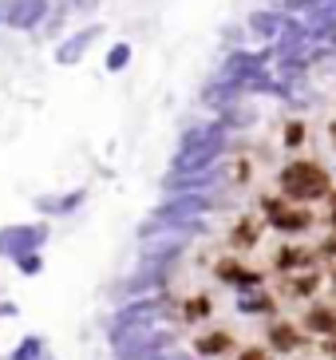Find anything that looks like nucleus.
I'll return each mask as SVG.
<instances>
[{"instance_id":"1","label":"nucleus","mask_w":336,"mask_h":360,"mask_svg":"<svg viewBox=\"0 0 336 360\" xmlns=\"http://www.w3.org/2000/svg\"><path fill=\"white\" fill-rule=\"evenodd\" d=\"M277 191L289 194V198H297V202H325L336 186H332V174H328L321 162L297 159L285 170H277Z\"/></svg>"},{"instance_id":"2","label":"nucleus","mask_w":336,"mask_h":360,"mask_svg":"<svg viewBox=\"0 0 336 360\" xmlns=\"http://www.w3.org/2000/svg\"><path fill=\"white\" fill-rule=\"evenodd\" d=\"M261 214H265V222H269V230L285 233V238L309 233L316 222H321V214L313 210V202H297V198H289V194H281V191L265 194Z\"/></svg>"},{"instance_id":"3","label":"nucleus","mask_w":336,"mask_h":360,"mask_svg":"<svg viewBox=\"0 0 336 360\" xmlns=\"http://www.w3.org/2000/svg\"><path fill=\"white\" fill-rule=\"evenodd\" d=\"M309 340H313V337L305 333L301 321H273V325H269V349H273L277 356H285V360L305 356Z\"/></svg>"},{"instance_id":"4","label":"nucleus","mask_w":336,"mask_h":360,"mask_svg":"<svg viewBox=\"0 0 336 360\" xmlns=\"http://www.w3.org/2000/svg\"><path fill=\"white\" fill-rule=\"evenodd\" d=\"M301 325H305L309 337L332 340L336 337V301H321V297H313V301L305 305V313H301Z\"/></svg>"},{"instance_id":"5","label":"nucleus","mask_w":336,"mask_h":360,"mask_svg":"<svg viewBox=\"0 0 336 360\" xmlns=\"http://www.w3.org/2000/svg\"><path fill=\"white\" fill-rule=\"evenodd\" d=\"M265 230H269L265 214H245L242 222H238L230 233H226V245H230L233 254H250V250H257V245H261Z\"/></svg>"},{"instance_id":"6","label":"nucleus","mask_w":336,"mask_h":360,"mask_svg":"<svg viewBox=\"0 0 336 360\" xmlns=\"http://www.w3.org/2000/svg\"><path fill=\"white\" fill-rule=\"evenodd\" d=\"M321 245H301V242H285L273 254V274H293V269H305V265H321Z\"/></svg>"},{"instance_id":"7","label":"nucleus","mask_w":336,"mask_h":360,"mask_svg":"<svg viewBox=\"0 0 336 360\" xmlns=\"http://www.w3.org/2000/svg\"><path fill=\"white\" fill-rule=\"evenodd\" d=\"M194 349H198L202 356H221V352H230V349H233V333H226V328L202 333V337H194Z\"/></svg>"},{"instance_id":"8","label":"nucleus","mask_w":336,"mask_h":360,"mask_svg":"<svg viewBox=\"0 0 336 360\" xmlns=\"http://www.w3.org/2000/svg\"><path fill=\"white\" fill-rule=\"evenodd\" d=\"M238 360H277V352L269 345H245V349H238Z\"/></svg>"},{"instance_id":"9","label":"nucleus","mask_w":336,"mask_h":360,"mask_svg":"<svg viewBox=\"0 0 336 360\" xmlns=\"http://www.w3.org/2000/svg\"><path fill=\"white\" fill-rule=\"evenodd\" d=\"M321 245V257H325V265H336V230H328L325 242H316Z\"/></svg>"},{"instance_id":"10","label":"nucleus","mask_w":336,"mask_h":360,"mask_svg":"<svg viewBox=\"0 0 336 360\" xmlns=\"http://www.w3.org/2000/svg\"><path fill=\"white\" fill-rule=\"evenodd\" d=\"M325 226H328V230H336V191L325 198Z\"/></svg>"},{"instance_id":"11","label":"nucleus","mask_w":336,"mask_h":360,"mask_svg":"<svg viewBox=\"0 0 336 360\" xmlns=\"http://www.w3.org/2000/svg\"><path fill=\"white\" fill-rule=\"evenodd\" d=\"M305 127H301V123H289V127H285V143H289V147H297V143H305Z\"/></svg>"},{"instance_id":"12","label":"nucleus","mask_w":336,"mask_h":360,"mask_svg":"<svg viewBox=\"0 0 336 360\" xmlns=\"http://www.w3.org/2000/svg\"><path fill=\"white\" fill-rule=\"evenodd\" d=\"M321 352H325V360H336V337L332 340H321Z\"/></svg>"},{"instance_id":"13","label":"nucleus","mask_w":336,"mask_h":360,"mask_svg":"<svg viewBox=\"0 0 336 360\" xmlns=\"http://www.w3.org/2000/svg\"><path fill=\"white\" fill-rule=\"evenodd\" d=\"M328 293H332V301H336V265H328Z\"/></svg>"},{"instance_id":"14","label":"nucleus","mask_w":336,"mask_h":360,"mask_svg":"<svg viewBox=\"0 0 336 360\" xmlns=\"http://www.w3.org/2000/svg\"><path fill=\"white\" fill-rule=\"evenodd\" d=\"M328 135H332V147H336V123H328Z\"/></svg>"}]
</instances>
